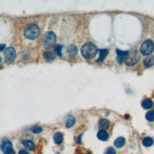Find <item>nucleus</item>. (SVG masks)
Masks as SVG:
<instances>
[{"mask_svg": "<svg viewBox=\"0 0 154 154\" xmlns=\"http://www.w3.org/2000/svg\"><path fill=\"white\" fill-rule=\"evenodd\" d=\"M98 53V48L92 43H86L81 48V54L85 59H92Z\"/></svg>", "mask_w": 154, "mask_h": 154, "instance_id": "f257e3e1", "label": "nucleus"}, {"mask_svg": "<svg viewBox=\"0 0 154 154\" xmlns=\"http://www.w3.org/2000/svg\"><path fill=\"white\" fill-rule=\"evenodd\" d=\"M39 32H40L39 28L37 27V25H35V24H29L24 29L25 37L29 40H34L35 38H37Z\"/></svg>", "mask_w": 154, "mask_h": 154, "instance_id": "f03ea898", "label": "nucleus"}, {"mask_svg": "<svg viewBox=\"0 0 154 154\" xmlns=\"http://www.w3.org/2000/svg\"><path fill=\"white\" fill-rule=\"evenodd\" d=\"M154 50V43L151 40H146L141 45L140 51L143 55H149Z\"/></svg>", "mask_w": 154, "mask_h": 154, "instance_id": "7ed1b4c3", "label": "nucleus"}, {"mask_svg": "<svg viewBox=\"0 0 154 154\" xmlns=\"http://www.w3.org/2000/svg\"><path fill=\"white\" fill-rule=\"evenodd\" d=\"M43 42L46 47H50L53 45L56 42V35L51 31L47 32L43 37Z\"/></svg>", "mask_w": 154, "mask_h": 154, "instance_id": "20e7f679", "label": "nucleus"}, {"mask_svg": "<svg viewBox=\"0 0 154 154\" xmlns=\"http://www.w3.org/2000/svg\"><path fill=\"white\" fill-rule=\"evenodd\" d=\"M138 60H139V54L135 50L134 51L132 50V51L128 52V55L127 56L125 62L127 63V65L131 66V65H133V64H135L136 62H137Z\"/></svg>", "mask_w": 154, "mask_h": 154, "instance_id": "39448f33", "label": "nucleus"}, {"mask_svg": "<svg viewBox=\"0 0 154 154\" xmlns=\"http://www.w3.org/2000/svg\"><path fill=\"white\" fill-rule=\"evenodd\" d=\"M16 53L15 50L13 48V47H9L5 50L4 52V57H5V62L7 64H10L14 62V60L15 59Z\"/></svg>", "mask_w": 154, "mask_h": 154, "instance_id": "423d86ee", "label": "nucleus"}, {"mask_svg": "<svg viewBox=\"0 0 154 154\" xmlns=\"http://www.w3.org/2000/svg\"><path fill=\"white\" fill-rule=\"evenodd\" d=\"M117 53V61L119 62V64H122L124 61L126 60L127 56L128 55V51H122L120 49H116Z\"/></svg>", "mask_w": 154, "mask_h": 154, "instance_id": "0eeeda50", "label": "nucleus"}, {"mask_svg": "<svg viewBox=\"0 0 154 154\" xmlns=\"http://www.w3.org/2000/svg\"><path fill=\"white\" fill-rule=\"evenodd\" d=\"M11 150H13V144H11V142L9 141V140H5L3 142V144H2V151L5 154H7V153L11 152Z\"/></svg>", "mask_w": 154, "mask_h": 154, "instance_id": "6e6552de", "label": "nucleus"}, {"mask_svg": "<svg viewBox=\"0 0 154 154\" xmlns=\"http://www.w3.org/2000/svg\"><path fill=\"white\" fill-rule=\"evenodd\" d=\"M144 65L146 67H151L154 65V57L153 56H149L144 60Z\"/></svg>", "mask_w": 154, "mask_h": 154, "instance_id": "1a4fd4ad", "label": "nucleus"}, {"mask_svg": "<svg viewBox=\"0 0 154 154\" xmlns=\"http://www.w3.org/2000/svg\"><path fill=\"white\" fill-rule=\"evenodd\" d=\"M97 137L101 141H106L109 139V133L106 131H104V129H101V131H99V132L97 133Z\"/></svg>", "mask_w": 154, "mask_h": 154, "instance_id": "9d476101", "label": "nucleus"}, {"mask_svg": "<svg viewBox=\"0 0 154 154\" xmlns=\"http://www.w3.org/2000/svg\"><path fill=\"white\" fill-rule=\"evenodd\" d=\"M75 123V118L72 115H69L67 117L66 121H65V126L67 128H72Z\"/></svg>", "mask_w": 154, "mask_h": 154, "instance_id": "9b49d317", "label": "nucleus"}, {"mask_svg": "<svg viewBox=\"0 0 154 154\" xmlns=\"http://www.w3.org/2000/svg\"><path fill=\"white\" fill-rule=\"evenodd\" d=\"M53 141L56 145H60L63 142V135L60 132H56L53 135Z\"/></svg>", "mask_w": 154, "mask_h": 154, "instance_id": "f8f14e48", "label": "nucleus"}, {"mask_svg": "<svg viewBox=\"0 0 154 154\" xmlns=\"http://www.w3.org/2000/svg\"><path fill=\"white\" fill-rule=\"evenodd\" d=\"M99 127H100V129H108L109 127V121L108 120V119H101L99 121Z\"/></svg>", "mask_w": 154, "mask_h": 154, "instance_id": "ddd939ff", "label": "nucleus"}, {"mask_svg": "<svg viewBox=\"0 0 154 154\" xmlns=\"http://www.w3.org/2000/svg\"><path fill=\"white\" fill-rule=\"evenodd\" d=\"M77 51H78V49H77L76 45H69L68 46V53H69L70 56H75L77 54Z\"/></svg>", "mask_w": 154, "mask_h": 154, "instance_id": "4468645a", "label": "nucleus"}, {"mask_svg": "<svg viewBox=\"0 0 154 154\" xmlns=\"http://www.w3.org/2000/svg\"><path fill=\"white\" fill-rule=\"evenodd\" d=\"M152 106H153V102L151 99L147 98V99L143 100V102H142V107L144 109H150Z\"/></svg>", "mask_w": 154, "mask_h": 154, "instance_id": "2eb2a0df", "label": "nucleus"}, {"mask_svg": "<svg viewBox=\"0 0 154 154\" xmlns=\"http://www.w3.org/2000/svg\"><path fill=\"white\" fill-rule=\"evenodd\" d=\"M126 143V140L124 137H118L115 141H114V146L116 147H122Z\"/></svg>", "mask_w": 154, "mask_h": 154, "instance_id": "dca6fc26", "label": "nucleus"}, {"mask_svg": "<svg viewBox=\"0 0 154 154\" xmlns=\"http://www.w3.org/2000/svg\"><path fill=\"white\" fill-rule=\"evenodd\" d=\"M108 54H109V50L108 49H101V50H100V57L97 60V62H102L103 60H105L106 57L108 56Z\"/></svg>", "mask_w": 154, "mask_h": 154, "instance_id": "f3484780", "label": "nucleus"}, {"mask_svg": "<svg viewBox=\"0 0 154 154\" xmlns=\"http://www.w3.org/2000/svg\"><path fill=\"white\" fill-rule=\"evenodd\" d=\"M22 144L24 145L27 149H29V150H32L34 149V144L32 141H29V140H25V141H22Z\"/></svg>", "mask_w": 154, "mask_h": 154, "instance_id": "a211bd4d", "label": "nucleus"}, {"mask_svg": "<svg viewBox=\"0 0 154 154\" xmlns=\"http://www.w3.org/2000/svg\"><path fill=\"white\" fill-rule=\"evenodd\" d=\"M153 143H154V141H153V139H152L151 137H146V138H144V140H143V145H144L145 147H151V146L153 145Z\"/></svg>", "mask_w": 154, "mask_h": 154, "instance_id": "6ab92c4d", "label": "nucleus"}, {"mask_svg": "<svg viewBox=\"0 0 154 154\" xmlns=\"http://www.w3.org/2000/svg\"><path fill=\"white\" fill-rule=\"evenodd\" d=\"M44 58L47 61H51V60H53V59L55 58V55L52 51H46L44 53Z\"/></svg>", "mask_w": 154, "mask_h": 154, "instance_id": "aec40b11", "label": "nucleus"}, {"mask_svg": "<svg viewBox=\"0 0 154 154\" xmlns=\"http://www.w3.org/2000/svg\"><path fill=\"white\" fill-rule=\"evenodd\" d=\"M146 120H149L150 122L154 121V111L147 112L146 115Z\"/></svg>", "mask_w": 154, "mask_h": 154, "instance_id": "412c9836", "label": "nucleus"}, {"mask_svg": "<svg viewBox=\"0 0 154 154\" xmlns=\"http://www.w3.org/2000/svg\"><path fill=\"white\" fill-rule=\"evenodd\" d=\"M62 48H63V45H55V47H54L56 54H57L59 57H62Z\"/></svg>", "mask_w": 154, "mask_h": 154, "instance_id": "4be33fe9", "label": "nucleus"}, {"mask_svg": "<svg viewBox=\"0 0 154 154\" xmlns=\"http://www.w3.org/2000/svg\"><path fill=\"white\" fill-rule=\"evenodd\" d=\"M32 132L33 133H40V132H42V128L35 126V127L32 128Z\"/></svg>", "mask_w": 154, "mask_h": 154, "instance_id": "5701e85b", "label": "nucleus"}, {"mask_svg": "<svg viewBox=\"0 0 154 154\" xmlns=\"http://www.w3.org/2000/svg\"><path fill=\"white\" fill-rule=\"evenodd\" d=\"M106 154H116V151L113 147H109L106 151Z\"/></svg>", "mask_w": 154, "mask_h": 154, "instance_id": "b1692460", "label": "nucleus"}, {"mask_svg": "<svg viewBox=\"0 0 154 154\" xmlns=\"http://www.w3.org/2000/svg\"><path fill=\"white\" fill-rule=\"evenodd\" d=\"M19 154H29V153H28V151H26V150H22L19 151Z\"/></svg>", "mask_w": 154, "mask_h": 154, "instance_id": "393cba45", "label": "nucleus"}, {"mask_svg": "<svg viewBox=\"0 0 154 154\" xmlns=\"http://www.w3.org/2000/svg\"><path fill=\"white\" fill-rule=\"evenodd\" d=\"M5 48V45H1V51H3Z\"/></svg>", "mask_w": 154, "mask_h": 154, "instance_id": "a878e982", "label": "nucleus"}, {"mask_svg": "<svg viewBox=\"0 0 154 154\" xmlns=\"http://www.w3.org/2000/svg\"><path fill=\"white\" fill-rule=\"evenodd\" d=\"M7 154H15V152H14V150H11V152H9V153H7Z\"/></svg>", "mask_w": 154, "mask_h": 154, "instance_id": "bb28decb", "label": "nucleus"}, {"mask_svg": "<svg viewBox=\"0 0 154 154\" xmlns=\"http://www.w3.org/2000/svg\"><path fill=\"white\" fill-rule=\"evenodd\" d=\"M86 154H92V153H91V152H87Z\"/></svg>", "mask_w": 154, "mask_h": 154, "instance_id": "cd10ccee", "label": "nucleus"}]
</instances>
